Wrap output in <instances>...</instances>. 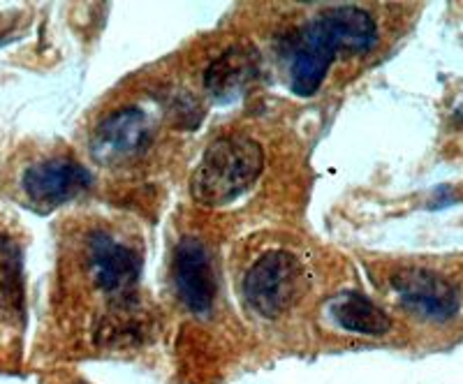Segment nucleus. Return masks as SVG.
<instances>
[{"instance_id": "2", "label": "nucleus", "mask_w": 463, "mask_h": 384, "mask_svg": "<svg viewBox=\"0 0 463 384\" xmlns=\"http://www.w3.org/2000/svg\"><path fill=\"white\" fill-rule=\"evenodd\" d=\"M262 167L264 151L255 139L227 135L204 151L190 179V192L202 206H227L253 188Z\"/></svg>"}, {"instance_id": "9", "label": "nucleus", "mask_w": 463, "mask_h": 384, "mask_svg": "<svg viewBox=\"0 0 463 384\" xmlns=\"http://www.w3.org/2000/svg\"><path fill=\"white\" fill-rule=\"evenodd\" d=\"M329 313L341 329L364 333V336H383L392 326L387 313L357 292H345V295L336 296L329 305Z\"/></svg>"}, {"instance_id": "1", "label": "nucleus", "mask_w": 463, "mask_h": 384, "mask_svg": "<svg viewBox=\"0 0 463 384\" xmlns=\"http://www.w3.org/2000/svg\"><path fill=\"white\" fill-rule=\"evenodd\" d=\"M375 42L378 26L362 7L341 5L320 12L292 42L289 89L299 98H311L320 90L336 53H369Z\"/></svg>"}, {"instance_id": "6", "label": "nucleus", "mask_w": 463, "mask_h": 384, "mask_svg": "<svg viewBox=\"0 0 463 384\" xmlns=\"http://www.w3.org/2000/svg\"><path fill=\"white\" fill-rule=\"evenodd\" d=\"M90 174L72 158H49L24 172L22 190L28 204L37 211H53L84 192Z\"/></svg>"}, {"instance_id": "5", "label": "nucleus", "mask_w": 463, "mask_h": 384, "mask_svg": "<svg viewBox=\"0 0 463 384\" xmlns=\"http://www.w3.org/2000/svg\"><path fill=\"white\" fill-rule=\"evenodd\" d=\"M151 142V121L139 107H123L102 118L90 137V155L98 164L114 167L137 158Z\"/></svg>"}, {"instance_id": "3", "label": "nucleus", "mask_w": 463, "mask_h": 384, "mask_svg": "<svg viewBox=\"0 0 463 384\" xmlns=\"http://www.w3.org/2000/svg\"><path fill=\"white\" fill-rule=\"evenodd\" d=\"M301 264L288 250H269L243 280V296L258 315L267 320L285 315L301 287Z\"/></svg>"}, {"instance_id": "8", "label": "nucleus", "mask_w": 463, "mask_h": 384, "mask_svg": "<svg viewBox=\"0 0 463 384\" xmlns=\"http://www.w3.org/2000/svg\"><path fill=\"white\" fill-rule=\"evenodd\" d=\"M174 287L193 313L211 311L216 299V274L209 250L200 239H181L174 258Z\"/></svg>"}, {"instance_id": "7", "label": "nucleus", "mask_w": 463, "mask_h": 384, "mask_svg": "<svg viewBox=\"0 0 463 384\" xmlns=\"http://www.w3.org/2000/svg\"><path fill=\"white\" fill-rule=\"evenodd\" d=\"M89 276L105 295H128L137 287L142 259L137 250L107 232H93L86 243Z\"/></svg>"}, {"instance_id": "10", "label": "nucleus", "mask_w": 463, "mask_h": 384, "mask_svg": "<svg viewBox=\"0 0 463 384\" xmlns=\"http://www.w3.org/2000/svg\"><path fill=\"white\" fill-rule=\"evenodd\" d=\"M255 74V56L243 49H230L209 65L204 74L206 90L216 98H234Z\"/></svg>"}, {"instance_id": "4", "label": "nucleus", "mask_w": 463, "mask_h": 384, "mask_svg": "<svg viewBox=\"0 0 463 384\" xmlns=\"http://www.w3.org/2000/svg\"><path fill=\"white\" fill-rule=\"evenodd\" d=\"M392 287L399 295L401 304L429 322H448L461 311V295L449 280L429 268H401L392 276Z\"/></svg>"}]
</instances>
